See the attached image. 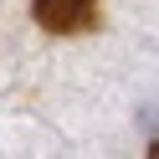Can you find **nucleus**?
<instances>
[{"mask_svg":"<svg viewBox=\"0 0 159 159\" xmlns=\"http://www.w3.org/2000/svg\"><path fill=\"white\" fill-rule=\"evenodd\" d=\"M87 11H93V0H36V16H41V26H52V31L87 26Z\"/></svg>","mask_w":159,"mask_h":159,"instance_id":"1","label":"nucleus"}]
</instances>
